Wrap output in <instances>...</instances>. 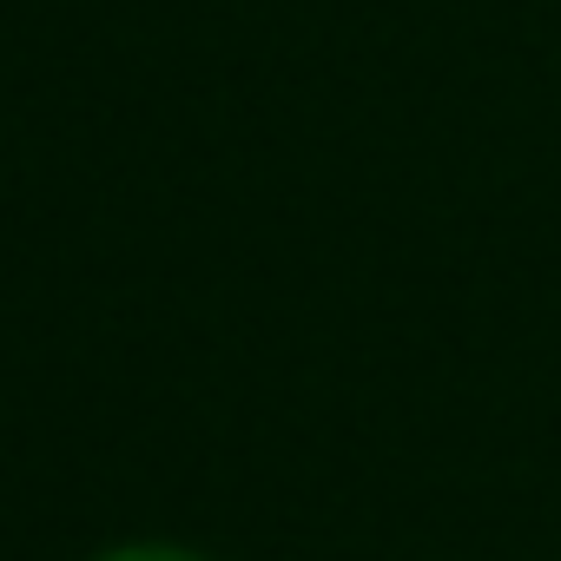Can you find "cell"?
<instances>
[{"instance_id":"obj_1","label":"cell","mask_w":561,"mask_h":561,"mask_svg":"<svg viewBox=\"0 0 561 561\" xmlns=\"http://www.w3.org/2000/svg\"><path fill=\"white\" fill-rule=\"evenodd\" d=\"M113 561H185V554H165V548H133V554H113Z\"/></svg>"}]
</instances>
